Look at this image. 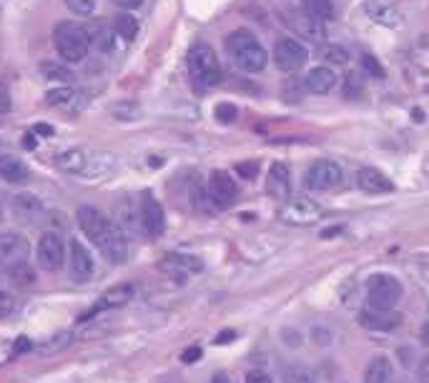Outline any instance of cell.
Wrapping results in <instances>:
<instances>
[{"instance_id": "obj_30", "label": "cell", "mask_w": 429, "mask_h": 383, "mask_svg": "<svg viewBox=\"0 0 429 383\" xmlns=\"http://www.w3.org/2000/svg\"><path fill=\"white\" fill-rule=\"evenodd\" d=\"M321 58H324L329 65H347L349 63V51L337 43H329V46L321 48Z\"/></svg>"}, {"instance_id": "obj_49", "label": "cell", "mask_w": 429, "mask_h": 383, "mask_svg": "<svg viewBox=\"0 0 429 383\" xmlns=\"http://www.w3.org/2000/svg\"><path fill=\"white\" fill-rule=\"evenodd\" d=\"M116 6H120V8H128V11H133V8H138L143 3V0H113Z\"/></svg>"}, {"instance_id": "obj_16", "label": "cell", "mask_w": 429, "mask_h": 383, "mask_svg": "<svg viewBox=\"0 0 429 383\" xmlns=\"http://www.w3.org/2000/svg\"><path fill=\"white\" fill-rule=\"evenodd\" d=\"M133 293H136V288L131 286V283H120V286L111 288V291H106L104 296H101V301H98L96 306H93L88 313L80 316V320H91L96 313H101V311H108V309H118V306H126L128 301L133 298Z\"/></svg>"}, {"instance_id": "obj_53", "label": "cell", "mask_w": 429, "mask_h": 383, "mask_svg": "<svg viewBox=\"0 0 429 383\" xmlns=\"http://www.w3.org/2000/svg\"><path fill=\"white\" fill-rule=\"evenodd\" d=\"M211 383H231V378L226 376V373H216V376L211 378Z\"/></svg>"}, {"instance_id": "obj_6", "label": "cell", "mask_w": 429, "mask_h": 383, "mask_svg": "<svg viewBox=\"0 0 429 383\" xmlns=\"http://www.w3.org/2000/svg\"><path fill=\"white\" fill-rule=\"evenodd\" d=\"M344 181V171L334 160H316L311 163L306 176H304V186L309 190H334L339 188Z\"/></svg>"}, {"instance_id": "obj_40", "label": "cell", "mask_w": 429, "mask_h": 383, "mask_svg": "<svg viewBox=\"0 0 429 383\" xmlns=\"http://www.w3.org/2000/svg\"><path fill=\"white\" fill-rule=\"evenodd\" d=\"M13 311H15V298L11 293L0 291V318H8Z\"/></svg>"}, {"instance_id": "obj_35", "label": "cell", "mask_w": 429, "mask_h": 383, "mask_svg": "<svg viewBox=\"0 0 429 383\" xmlns=\"http://www.w3.org/2000/svg\"><path fill=\"white\" fill-rule=\"evenodd\" d=\"M66 6L75 15H91L96 11V0H66Z\"/></svg>"}, {"instance_id": "obj_9", "label": "cell", "mask_w": 429, "mask_h": 383, "mask_svg": "<svg viewBox=\"0 0 429 383\" xmlns=\"http://www.w3.org/2000/svg\"><path fill=\"white\" fill-rule=\"evenodd\" d=\"M38 266L43 271H58L66 261V243L58 233H43L38 240Z\"/></svg>"}, {"instance_id": "obj_2", "label": "cell", "mask_w": 429, "mask_h": 383, "mask_svg": "<svg viewBox=\"0 0 429 383\" xmlns=\"http://www.w3.org/2000/svg\"><path fill=\"white\" fill-rule=\"evenodd\" d=\"M226 51L234 58V63L247 73H261L269 56L261 48V43L256 40V35L249 28H239L226 38Z\"/></svg>"}, {"instance_id": "obj_13", "label": "cell", "mask_w": 429, "mask_h": 383, "mask_svg": "<svg viewBox=\"0 0 429 383\" xmlns=\"http://www.w3.org/2000/svg\"><path fill=\"white\" fill-rule=\"evenodd\" d=\"M359 323L369 331H394L402 323V316L394 309H374V306H366L359 311Z\"/></svg>"}, {"instance_id": "obj_36", "label": "cell", "mask_w": 429, "mask_h": 383, "mask_svg": "<svg viewBox=\"0 0 429 383\" xmlns=\"http://www.w3.org/2000/svg\"><path fill=\"white\" fill-rule=\"evenodd\" d=\"M213 115H216L218 123H234L236 115H239V110H236V105H231V103H218L216 110H213Z\"/></svg>"}, {"instance_id": "obj_54", "label": "cell", "mask_w": 429, "mask_h": 383, "mask_svg": "<svg viewBox=\"0 0 429 383\" xmlns=\"http://www.w3.org/2000/svg\"><path fill=\"white\" fill-rule=\"evenodd\" d=\"M0 216H3V211H0Z\"/></svg>"}, {"instance_id": "obj_24", "label": "cell", "mask_w": 429, "mask_h": 383, "mask_svg": "<svg viewBox=\"0 0 429 383\" xmlns=\"http://www.w3.org/2000/svg\"><path fill=\"white\" fill-rule=\"evenodd\" d=\"M116 226L126 235L138 233V211L133 208V203L128 198H123L118 206H116Z\"/></svg>"}, {"instance_id": "obj_51", "label": "cell", "mask_w": 429, "mask_h": 383, "mask_svg": "<svg viewBox=\"0 0 429 383\" xmlns=\"http://www.w3.org/2000/svg\"><path fill=\"white\" fill-rule=\"evenodd\" d=\"M23 145H25L28 150H33L35 145H38V138H35V133H28V136L23 138Z\"/></svg>"}, {"instance_id": "obj_34", "label": "cell", "mask_w": 429, "mask_h": 383, "mask_svg": "<svg viewBox=\"0 0 429 383\" xmlns=\"http://www.w3.org/2000/svg\"><path fill=\"white\" fill-rule=\"evenodd\" d=\"M73 98V91H70L68 86H58V88H51V91L46 93V100L48 105H66Z\"/></svg>"}, {"instance_id": "obj_38", "label": "cell", "mask_w": 429, "mask_h": 383, "mask_svg": "<svg viewBox=\"0 0 429 383\" xmlns=\"http://www.w3.org/2000/svg\"><path fill=\"white\" fill-rule=\"evenodd\" d=\"M361 65H364L366 73H372L374 78H384V68H382V63H379V60H377V58H374V56H369V53H364V56H361Z\"/></svg>"}, {"instance_id": "obj_50", "label": "cell", "mask_w": 429, "mask_h": 383, "mask_svg": "<svg viewBox=\"0 0 429 383\" xmlns=\"http://www.w3.org/2000/svg\"><path fill=\"white\" fill-rule=\"evenodd\" d=\"M30 349H33V346H30L28 338H20V341L15 344V353H25V351H30Z\"/></svg>"}, {"instance_id": "obj_4", "label": "cell", "mask_w": 429, "mask_h": 383, "mask_svg": "<svg viewBox=\"0 0 429 383\" xmlns=\"http://www.w3.org/2000/svg\"><path fill=\"white\" fill-rule=\"evenodd\" d=\"M189 73L199 88H213L221 78L216 53L204 43H196L189 51Z\"/></svg>"}, {"instance_id": "obj_28", "label": "cell", "mask_w": 429, "mask_h": 383, "mask_svg": "<svg viewBox=\"0 0 429 383\" xmlns=\"http://www.w3.org/2000/svg\"><path fill=\"white\" fill-rule=\"evenodd\" d=\"M8 278H11L13 286H18V288H28V286H33V283H35V271L30 268V266L23 261V264L13 266V268L8 271Z\"/></svg>"}, {"instance_id": "obj_41", "label": "cell", "mask_w": 429, "mask_h": 383, "mask_svg": "<svg viewBox=\"0 0 429 383\" xmlns=\"http://www.w3.org/2000/svg\"><path fill=\"white\" fill-rule=\"evenodd\" d=\"M236 173H239L241 178H247V181H251V178H256V173H259V163H239L236 166Z\"/></svg>"}, {"instance_id": "obj_27", "label": "cell", "mask_w": 429, "mask_h": 383, "mask_svg": "<svg viewBox=\"0 0 429 383\" xmlns=\"http://www.w3.org/2000/svg\"><path fill=\"white\" fill-rule=\"evenodd\" d=\"M366 15L374 18L382 25H397L399 23V13L394 11L392 3H369L366 6Z\"/></svg>"}, {"instance_id": "obj_11", "label": "cell", "mask_w": 429, "mask_h": 383, "mask_svg": "<svg viewBox=\"0 0 429 383\" xmlns=\"http://www.w3.org/2000/svg\"><path fill=\"white\" fill-rule=\"evenodd\" d=\"M281 20H284L294 33H299L301 38H309V40H321L324 38V20H316L314 15L304 11H284L281 13Z\"/></svg>"}, {"instance_id": "obj_52", "label": "cell", "mask_w": 429, "mask_h": 383, "mask_svg": "<svg viewBox=\"0 0 429 383\" xmlns=\"http://www.w3.org/2000/svg\"><path fill=\"white\" fill-rule=\"evenodd\" d=\"M419 338H422V344H424V346H429V318L424 320L422 331H419Z\"/></svg>"}, {"instance_id": "obj_14", "label": "cell", "mask_w": 429, "mask_h": 383, "mask_svg": "<svg viewBox=\"0 0 429 383\" xmlns=\"http://www.w3.org/2000/svg\"><path fill=\"white\" fill-rule=\"evenodd\" d=\"M141 226L143 231L151 235V238H158L163 231H166V216H163V206L154 195H143L141 200Z\"/></svg>"}, {"instance_id": "obj_20", "label": "cell", "mask_w": 429, "mask_h": 383, "mask_svg": "<svg viewBox=\"0 0 429 383\" xmlns=\"http://www.w3.org/2000/svg\"><path fill=\"white\" fill-rule=\"evenodd\" d=\"M356 186L364 193H390V190H394V183L377 168H361L356 173Z\"/></svg>"}, {"instance_id": "obj_7", "label": "cell", "mask_w": 429, "mask_h": 383, "mask_svg": "<svg viewBox=\"0 0 429 383\" xmlns=\"http://www.w3.org/2000/svg\"><path fill=\"white\" fill-rule=\"evenodd\" d=\"M279 216L281 221L289 226H311L324 216V208L311 198H297V200H289V203L281 208Z\"/></svg>"}, {"instance_id": "obj_5", "label": "cell", "mask_w": 429, "mask_h": 383, "mask_svg": "<svg viewBox=\"0 0 429 383\" xmlns=\"http://www.w3.org/2000/svg\"><path fill=\"white\" fill-rule=\"evenodd\" d=\"M402 298V283L390 273H374L366 280V301L374 309H394Z\"/></svg>"}, {"instance_id": "obj_33", "label": "cell", "mask_w": 429, "mask_h": 383, "mask_svg": "<svg viewBox=\"0 0 429 383\" xmlns=\"http://www.w3.org/2000/svg\"><path fill=\"white\" fill-rule=\"evenodd\" d=\"M111 113L116 115V118H120V120H133V118H138V105L136 103H131V100H123V103H113L111 105Z\"/></svg>"}, {"instance_id": "obj_17", "label": "cell", "mask_w": 429, "mask_h": 383, "mask_svg": "<svg viewBox=\"0 0 429 383\" xmlns=\"http://www.w3.org/2000/svg\"><path fill=\"white\" fill-rule=\"evenodd\" d=\"M161 268L166 271L173 278H186L191 273H201L204 271V264L201 258L196 256H183V253H168L163 261H161Z\"/></svg>"}, {"instance_id": "obj_22", "label": "cell", "mask_w": 429, "mask_h": 383, "mask_svg": "<svg viewBox=\"0 0 429 383\" xmlns=\"http://www.w3.org/2000/svg\"><path fill=\"white\" fill-rule=\"evenodd\" d=\"M394 376V366L387 356H374L364 368V383H390Z\"/></svg>"}, {"instance_id": "obj_26", "label": "cell", "mask_w": 429, "mask_h": 383, "mask_svg": "<svg viewBox=\"0 0 429 383\" xmlns=\"http://www.w3.org/2000/svg\"><path fill=\"white\" fill-rule=\"evenodd\" d=\"M88 38H91V46H96L98 51L111 53L113 51V43H116V30L104 23H96L91 30H88Z\"/></svg>"}, {"instance_id": "obj_21", "label": "cell", "mask_w": 429, "mask_h": 383, "mask_svg": "<svg viewBox=\"0 0 429 383\" xmlns=\"http://www.w3.org/2000/svg\"><path fill=\"white\" fill-rule=\"evenodd\" d=\"M11 203H13V213H15V218H20V221H25V223H33V221H38V218L43 216V203H40V198L33 193L13 195Z\"/></svg>"}, {"instance_id": "obj_39", "label": "cell", "mask_w": 429, "mask_h": 383, "mask_svg": "<svg viewBox=\"0 0 429 383\" xmlns=\"http://www.w3.org/2000/svg\"><path fill=\"white\" fill-rule=\"evenodd\" d=\"M43 73H46L48 78H53V80H66V83H70V80H73L70 70H66V68H56V65H53V63H43Z\"/></svg>"}, {"instance_id": "obj_18", "label": "cell", "mask_w": 429, "mask_h": 383, "mask_svg": "<svg viewBox=\"0 0 429 383\" xmlns=\"http://www.w3.org/2000/svg\"><path fill=\"white\" fill-rule=\"evenodd\" d=\"M289 190H292V171L286 163H274L266 176V193L276 200H286Z\"/></svg>"}, {"instance_id": "obj_31", "label": "cell", "mask_w": 429, "mask_h": 383, "mask_svg": "<svg viewBox=\"0 0 429 383\" xmlns=\"http://www.w3.org/2000/svg\"><path fill=\"white\" fill-rule=\"evenodd\" d=\"M113 30H116V33H118L123 40H133V38H136V33H138V20H136L133 15H126V13H123V15L116 18Z\"/></svg>"}, {"instance_id": "obj_1", "label": "cell", "mask_w": 429, "mask_h": 383, "mask_svg": "<svg viewBox=\"0 0 429 383\" xmlns=\"http://www.w3.org/2000/svg\"><path fill=\"white\" fill-rule=\"evenodd\" d=\"M78 226L86 233V238L93 246H98V251L104 253L113 266H120L128 261V235L118 228L116 223H111L104 213L93 206H80L78 208Z\"/></svg>"}, {"instance_id": "obj_15", "label": "cell", "mask_w": 429, "mask_h": 383, "mask_svg": "<svg viewBox=\"0 0 429 383\" xmlns=\"http://www.w3.org/2000/svg\"><path fill=\"white\" fill-rule=\"evenodd\" d=\"M68 266H70V278L78 280V283H83V280H88L93 275V258L78 238L70 240L68 246Z\"/></svg>"}, {"instance_id": "obj_44", "label": "cell", "mask_w": 429, "mask_h": 383, "mask_svg": "<svg viewBox=\"0 0 429 383\" xmlns=\"http://www.w3.org/2000/svg\"><path fill=\"white\" fill-rule=\"evenodd\" d=\"M13 108V100H11V93H8V88L0 83V113H11Z\"/></svg>"}, {"instance_id": "obj_12", "label": "cell", "mask_w": 429, "mask_h": 383, "mask_svg": "<svg viewBox=\"0 0 429 383\" xmlns=\"http://www.w3.org/2000/svg\"><path fill=\"white\" fill-rule=\"evenodd\" d=\"M239 195V186L226 171H213L209 178V198L216 208H229Z\"/></svg>"}, {"instance_id": "obj_29", "label": "cell", "mask_w": 429, "mask_h": 383, "mask_svg": "<svg viewBox=\"0 0 429 383\" xmlns=\"http://www.w3.org/2000/svg\"><path fill=\"white\" fill-rule=\"evenodd\" d=\"M301 6L316 20H326L334 15V0H301Z\"/></svg>"}, {"instance_id": "obj_45", "label": "cell", "mask_w": 429, "mask_h": 383, "mask_svg": "<svg viewBox=\"0 0 429 383\" xmlns=\"http://www.w3.org/2000/svg\"><path fill=\"white\" fill-rule=\"evenodd\" d=\"M199 358H201V349H199V346H191V349H186V351L181 353V361H183V363H196Z\"/></svg>"}, {"instance_id": "obj_8", "label": "cell", "mask_w": 429, "mask_h": 383, "mask_svg": "<svg viewBox=\"0 0 429 383\" xmlns=\"http://www.w3.org/2000/svg\"><path fill=\"white\" fill-rule=\"evenodd\" d=\"M28 240L20 233H0V273H8L13 266L28 258Z\"/></svg>"}, {"instance_id": "obj_47", "label": "cell", "mask_w": 429, "mask_h": 383, "mask_svg": "<svg viewBox=\"0 0 429 383\" xmlns=\"http://www.w3.org/2000/svg\"><path fill=\"white\" fill-rule=\"evenodd\" d=\"M236 338V331H223L216 336V346H223V344H229V341H234Z\"/></svg>"}, {"instance_id": "obj_42", "label": "cell", "mask_w": 429, "mask_h": 383, "mask_svg": "<svg viewBox=\"0 0 429 383\" xmlns=\"http://www.w3.org/2000/svg\"><path fill=\"white\" fill-rule=\"evenodd\" d=\"M247 383H274V381H271V376L266 371H261V368H254V371L247 373Z\"/></svg>"}, {"instance_id": "obj_25", "label": "cell", "mask_w": 429, "mask_h": 383, "mask_svg": "<svg viewBox=\"0 0 429 383\" xmlns=\"http://www.w3.org/2000/svg\"><path fill=\"white\" fill-rule=\"evenodd\" d=\"M86 163H88L86 153H83V150H78V148L66 150V153L56 155V166L61 168V171H66V173H83V171H86Z\"/></svg>"}, {"instance_id": "obj_37", "label": "cell", "mask_w": 429, "mask_h": 383, "mask_svg": "<svg viewBox=\"0 0 429 383\" xmlns=\"http://www.w3.org/2000/svg\"><path fill=\"white\" fill-rule=\"evenodd\" d=\"M68 344H70V333H61V336H53L46 346H40V351H43V353H53V351L66 349Z\"/></svg>"}, {"instance_id": "obj_32", "label": "cell", "mask_w": 429, "mask_h": 383, "mask_svg": "<svg viewBox=\"0 0 429 383\" xmlns=\"http://www.w3.org/2000/svg\"><path fill=\"white\" fill-rule=\"evenodd\" d=\"M284 383H314V373L304 366L284 368Z\"/></svg>"}, {"instance_id": "obj_19", "label": "cell", "mask_w": 429, "mask_h": 383, "mask_svg": "<svg viewBox=\"0 0 429 383\" xmlns=\"http://www.w3.org/2000/svg\"><path fill=\"white\" fill-rule=\"evenodd\" d=\"M304 88L309 93H316V96H326V93H332L337 88L339 78L332 68H326V65H319V68H311L309 73L304 75Z\"/></svg>"}, {"instance_id": "obj_48", "label": "cell", "mask_w": 429, "mask_h": 383, "mask_svg": "<svg viewBox=\"0 0 429 383\" xmlns=\"http://www.w3.org/2000/svg\"><path fill=\"white\" fill-rule=\"evenodd\" d=\"M33 133L35 136H53V128L48 126V123H35Z\"/></svg>"}, {"instance_id": "obj_43", "label": "cell", "mask_w": 429, "mask_h": 383, "mask_svg": "<svg viewBox=\"0 0 429 383\" xmlns=\"http://www.w3.org/2000/svg\"><path fill=\"white\" fill-rule=\"evenodd\" d=\"M361 93V83H359V78H347V88H344V96L347 98H354V96H359Z\"/></svg>"}, {"instance_id": "obj_3", "label": "cell", "mask_w": 429, "mask_h": 383, "mask_svg": "<svg viewBox=\"0 0 429 383\" xmlns=\"http://www.w3.org/2000/svg\"><path fill=\"white\" fill-rule=\"evenodd\" d=\"M53 40H56L58 56L63 58V60H68V63H80V60L88 56V48H91L88 30L75 23H61L56 28Z\"/></svg>"}, {"instance_id": "obj_10", "label": "cell", "mask_w": 429, "mask_h": 383, "mask_svg": "<svg viewBox=\"0 0 429 383\" xmlns=\"http://www.w3.org/2000/svg\"><path fill=\"white\" fill-rule=\"evenodd\" d=\"M309 60V51L294 38H279L274 46V63L281 70H299Z\"/></svg>"}, {"instance_id": "obj_46", "label": "cell", "mask_w": 429, "mask_h": 383, "mask_svg": "<svg viewBox=\"0 0 429 383\" xmlns=\"http://www.w3.org/2000/svg\"><path fill=\"white\" fill-rule=\"evenodd\" d=\"M417 378H419V383H429V358L422 361V366H419V371H417Z\"/></svg>"}, {"instance_id": "obj_23", "label": "cell", "mask_w": 429, "mask_h": 383, "mask_svg": "<svg viewBox=\"0 0 429 383\" xmlns=\"http://www.w3.org/2000/svg\"><path fill=\"white\" fill-rule=\"evenodd\" d=\"M0 178L8 181V183H23L28 178V168H25L23 160H18L15 155L3 153L0 155Z\"/></svg>"}]
</instances>
